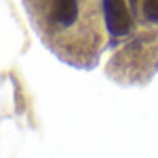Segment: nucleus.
<instances>
[{
  "mask_svg": "<svg viewBox=\"0 0 158 158\" xmlns=\"http://www.w3.org/2000/svg\"><path fill=\"white\" fill-rule=\"evenodd\" d=\"M102 6H104V19H106L108 32L112 35L128 34L132 21H130L125 0H102Z\"/></svg>",
  "mask_w": 158,
  "mask_h": 158,
  "instance_id": "1",
  "label": "nucleus"
},
{
  "mask_svg": "<svg viewBox=\"0 0 158 158\" xmlns=\"http://www.w3.org/2000/svg\"><path fill=\"white\" fill-rule=\"evenodd\" d=\"M50 17L60 28H69L78 19L76 0H50Z\"/></svg>",
  "mask_w": 158,
  "mask_h": 158,
  "instance_id": "2",
  "label": "nucleus"
},
{
  "mask_svg": "<svg viewBox=\"0 0 158 158\" xmlns=\"http://www.w3.org/2000/svg\"><path fill=\"white\" fill-rule=\"evenodd\" d=\"M141 10H143V15L147 21L158 24V0H145Z\"/></svg>",
  "mask_w": 158,
  "mask_h": 158,
  "instance_id": "3",
  "label": "nucleus"
},
{
  "mask_svg": "<svg viewBox=\"0 0 158 158\" xmlns=\"http://www.w3.org/2000/svg\"><path fill=\"white\" fill-rule=\"evenodd\" d=\"M130 2H136V0H130Z\"/></svg>",
  "mask_w": 158,
  "mask_h": 158,
  "instance_id": "4",
  "label": "nucleus"
}]
</instances>
